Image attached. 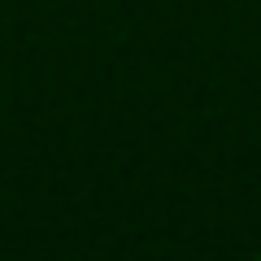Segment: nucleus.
I'll use <instances>...</instances> for the list:
<instances>
[]
</instances>
